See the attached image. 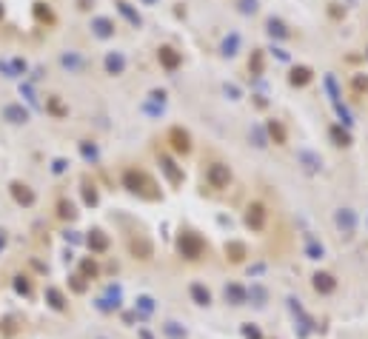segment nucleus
<instances>
[{"label": "nucleus", "instance_id": "obj_10", "mask_svg": "<svg viewBox=\"0 0 368 339\" xmlns=\"http://www.w3.org/2000/svg\"><path fill=\"white\" fill-rule=\"evenodd\" d=\"M49 111H52L54 117H66V105H63L57 97H49Z\"/></svg>", "mask_w": 368, "mask_h": 339}, {"label": "nucleus", "instance_id": "obj_5", "mask_svg": "<svg viewBox=\"0 0 368 339\" xmlns=\"http://www.w3.org/2000/svg\"><path fill=\"white\" fill-rule=\"evenodd\" d=\"M171 146L177 148V151H189V134H186L183 129H171Z\"/></svg>", "mask_w": 368, "mask_h": 339}, {"label": "nucleus", "instance_id": "obj_13", "mask_svg": "<svg viewBox=\"0 0 368 339\" xmlns=\"http://www.w3.org/2000/svg\"><path fill=\"white\" fill-rule=\"evenodd\" d=\"M63 66H69V69H80V60H77V57H71V54H66V57H63Z\"/></svg>", "mask_w": 368, "mask_h": 339}, {"label": "nucleus", "instance_id": "obj_4", "mask_svg": "<svg viewBox=\"0 0 368 339\" xmlns=\"http://www.w3.org/2000/svg\"><path fill=\"white\" fill-rule=\"evenodd\" d=\"M91 29H95L97 37H112L114 35V23L109 18H97L95 23H91Z\"/></svg>", "mask_w": 368, "mask_h": 339}, {"label": "nucleus", "instance_id": "obj_8", "mask_svg": "<svg viewBox=\"0 0 368 339\" xmlns=\"http://www.w3.org/2000/svg\"><path fill=\"white\" fill-rule=\"evenodd\" d=\"M35 18L40 20V23H54V15L46 3H35Z\"/></svg>", "mask_w": 368, "mask_h": 339}, {"label": "nucleus", "instance_id": "obj_12", "mask_svg": "<svg viewBox=\"0 0 368 339\" xmlns=\"http://www.w3.org/2000/svg\"><path fill=\"white\" fill-rule=\"evenodd\" d=\"M120 12H123V15H126L129 20H132V23H140V18H137V15H134V12L129 9V6H126V3H120Z\"/></svg>", "mask_w": 368, "mask_h": 339}, {"label": "nucleus", "instance_id": "obj_7", "mask_svg": "<svg viewBox=\"0 0 368 339\" xmlns=\"http://www.w3.org/2000/svg\"><path fill=\"white\" fill-rule=\"evenodd\" d=\"M209 177H211V183H214V185H226V183H228V171H226V168H223L220 163L209 168Z\"/></svg>", "mask_w": 368, "mask_h": 339}, {"label": "nucleus", "instance_id": "obj_1", "mask_svg": "<svg viewBox=\"0 0 368 339\" xmlns=\"http://www.w3.org/2000/svg\"><path fill=\"white\" fill-rule=\"evenodd\" d=\"M3 120H9V123H15V126H20V123H26L29 120V111L23 108V105H6L3 108Z\"/></svg>", "mask_w": 368, "mask_h": 339}, {"label": "nucleus", "instance_id": "obj_9", "mask_svg": "<svg viewBox=\"0 0 368 339\" xmlns=\"http://www.w3.org/2000/svg\"><path fill=\"white\" fill-rule=\"evenodd\" d=\"M308 80H311V71L308 69H294V74H291V83H294V86H303Z\"/></svg>", "mask_w": 368, "mask_h": 339}, {"label": "nucleus", "instance_id": "obj_6", "mask_svg": "<svg viewBox=\"0 0 368 339\" xmlns=\"http://www.w3.org/2000/svg\"><path fill=\"white\" fill-rule=\"evenodd\" d=\"M123 66H126V60H123V54H109L106 57V69H109V74H120L123 71Z\"/></svg>", "mask_w": 368, "mask_h": 339}, {"label": "nucleus", "instance_id": "obj_3", "mask_svg": "<svg viewBox=\"0 0 368 339\" xmlns=\"http://www.w3.org/2000/svg\"><path fill=\"white\" fill-rule=\"evenodd\" d=\"M157 57H160V63H163L166 69H177V66H180V54H177L174 49H168V46H163V49H160Z\"/></svg>", "mask_w": 368, "mask_h": 339}, {"label": "nucleus", "instance_id": "obj_14", "mask_svg": "<svg viewBox=\"0 0 368 339\" xmlns=\"http://www.w3.org/2000/svg\"><path fill=\"white\" fill-rule=\"evenodd\" d=\"M0 20H3V6H0Z\"/></svg>", "mask_w": 368, "mask_h": 339}, {"label": "nucleus", "instance_id": "obj_2", "mask_svg": "<svg viewBox=\"0 0 368 339\" xmlns=\"http://www.w3.org/2000/svg\"><path fill=\"white\" fill-rule=\"evenodd\" d=\"M0 71L6 74V77H18L26 71V63L23 60H0Z\"/></svg>", "mask_w": 368, "mask_h": 339}, {"label": "nucleus", "instance_id": "obj_11", "mask_svg": "<svg viewBox=\"0 0 368 339\" xmlns=\"http://www.w3.org/2000/svg\"><path fill=\"white\" fill-rule=\"evenodd\" d=\"M12 188H15V197H18V200H23V202H32V194H29V188H26V185L15 183V185H12Z\"/></svg>", "mask_w": 368, "mask_h": 339}]
</instances>
